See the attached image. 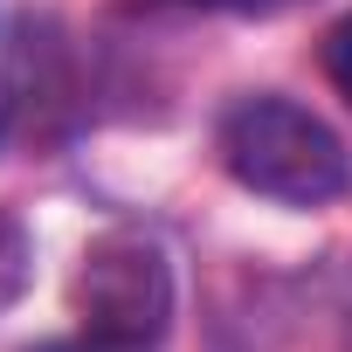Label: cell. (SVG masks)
I'll return each instance as SVG.
<instances>
[{
  "instance_id": "obj_1",
  "label": "cell",
  "mask_w": 352,
  "mask_h": 352,
  "mask_svg": "<svg viewBox=\"0 0 352 352\" xmlns=\"http://www.w3.org/2000/svg\"><path fill=\"white\" fill-rule=\"evenodd\" d=\"M214 152H221L235 187H249L263 201H283V208H324L352 187L345 138L290 97H242L221 118Z\"/></svg>"
},
{
  "instance_id": "obj_2",
  "label": "cell",
  "mask_w": 352,
  "mask_h": 352,
  "mask_svg": "<svg viewBox=\"0 0 352 352\" xmlns=\"http://www.w3.org/2000/svg\"><path fill=\"white\" fill-rule=\"evenodd\" d=\"M69 311L90 338L152 352L173 324V263L145 228H104L69 270Z\"/></svg>"
},
{
  "instance_id": "obj_3",
  "label": "cell",
  "mask_w": 352,
  "mask_h": 352,
  "mask_svg": "<svg viewBox=\"0 0 352 352\" xmlns=\"http://www.w3.org/2000/svg\"><path fill=\"white\" fill-rule=\"evenodd\" d=\"M324 76H331V90L352 104V14H338V21L324 28Z\"/></svg>"
},
{
  "instance_id": "obj_4",
  "label": "cell",
  "mask_w": 352,
  "mask_h": 352,
  "mask_svg": "<svg viewBox=\"0 0 352 352\" xmlns=\"http://www.w3.org/2000/svg\"><path fill=\"white\" fill-rule=\"evenodd\" d=\"M35 352H124V345H104V338H49V345H35Z\"/></svg>"
},
{
  "instance_id": "obj_5",
  "label": "cell",
  "mask_w": 352,
  "mask_h": 352,
  "mask_svg": "<svg viewBox=\"0 0 352 352\" xmlns=\"http://www.w3.org/2000/svg\"><path fill=\"white\" fill-rule=\"evenodd\" d=\"M194 8H228V0H194ZM235 8H256V0H235Z\"/></svg>"
}]
</instances>
